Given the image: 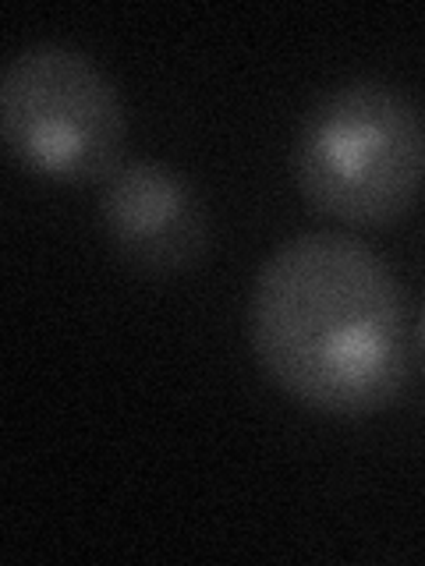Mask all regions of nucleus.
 Listing matches in <instances>:
<instances>
[{
  "label": "nucleus",
  "mask_w": 425,
  "mask_h": 566,
  "mask_svg": "<svg viewBox=\"0 0 425 566\" xmlns=\"http://www.w3.org/2000/svg\"><path fill=\"white\" fill-rule=\"evenodd\" d=\"M124 128L114 82L85 53L40 43L4 67L0 135L29 174L61 185H103L121 167Z\"/></svg>",
  "instance_id": "obj_3"
},
{
  "label": "nucleus",
  "mask_w": 425,
  "mask_h": 566,
  "mask_svg": "<svg viewBox=\"0 0 425 566\" xmlns=\"http://www.w3.org/2000/svg\"><path fill=\"white\" fill-rule=\"evenodd\" d=\"M418 344H422V358H425V312H422V326H418Z\"/></svg>",
  "instance_id": "obj_5"
},
{
  "label": "nucleus",
  "mask_w": 425,
  "mask_h": 566,
  "mask_svg": "<svg viewBox=\"0 0 425 566\" xmlns=\"http://www.w3.org/2000/svg\"><path fill=\"white\" fill-rule=\"evenodd\" d=\"M248 340L283 394L323 415H372L407 379L401 283L365 241L341 230L298 234L262 262Z\"/></svg>",
  "instance_id": "obj_1"
},
{
  "label": "nucleus",
  "mask_w": 425,
  "mask_h": 566,
  "mask_svg": "<svg viewBox=\"0 0 425 566\" xmlns=\"http://www.w3.org/2000/svg\"><path fill=\"white\" fill-rule=\"evenodd\" d=\"M100 220L114 252L142 273H182L203 262L209 244L206 206L182 174L135 159L103 181Z\"/></svg>",
  "instance_id": "obj_4"
},
{
  "label": "nucleus",
  "mask_w": 425,
  "mask_h": 566,
  "mask_svg": "<svg viewBox=\"0 0 425 566\" xmlns=\"http://www.w3.org/2000/svg\"><path fill=\"white\" fill-rule=\"evenodd\" d=\"M294 177L309 206L336 223H394L425 188V117L380 82L333 88L301 120Z\"/></svg>",
  "instance_id": "obj_2"
}]
</instances>
